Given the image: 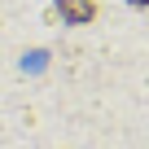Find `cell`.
Returning a JSON list of instances; mask_svg holds the SVG:
<instances>
[{
    "mask_svg": "<svg viewBox=\"0 0 149 149\" xmlns=\"http://www.w3.org/2000/svg\"><path fill=\"white\" fill-rule=\"evenodd\" d=\"M53 5L66 22H92L97 18V0H53Z\"/></svg>",
    "mask_w": 149,
    "mask_h": 149,
    "instance_id": "6da1fadb",
    "label": "cell"
},
{
    "mask_svg": "<svg viewBox=\"0 0 149 149\" xmlns=\"http://www.w3.org/2000/svg\"><path fill=\"white\" fill-rule=\"evenodd\" d=\"M132 5H136V9H149V0H132Z\"/></svg>",
    "mask_w": 149,
    "mask_h": 149,
    "instance_id": "7a4b0ae2",
    "label": "cell"
}]
</instances>
